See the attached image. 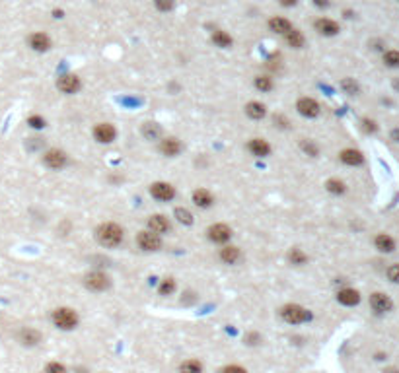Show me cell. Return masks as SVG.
<instances>
[{
    "label": "cell",
    "mask_w": 399,
    "mask_h": 373,
    "mask_svg": "<svg viewBox=\"0 0 399 373\" xmlns=\"http://www.w3.org/2000/svg\"><path fill=\"white\" fill-rule=\"evenodd\" d=\"M193 202H195V206L207 210L214 204V195L209 189H195L193 191Z\"/></svg>",
    "instance_id": "d6986e66"
},
{
    "label": "cell",
    "mask_w": 399,
    "mask_h": 373,
    "mask_svg": "<svg viewBox=\"0 0 399 373\" xmlns=\"http://www.w3.org/2000/svg\"><path fill=\"white\" fill-rule=\"evenodd\" d=\"M269 27H271V32L278 33V35H287L289 32L294 29L292 23H290L287 18H280V16H273V18L269 20Z\"/></svg>",
    "instance_id": "603a6c76"
},
{
    "label": "cell",
    "mask_w": 399,
    "mask_h": 373,
    "mask_svg": "<svg viewBox=\"0 0 399 373\" xmlns=\"http://www.w3.org/2000/svg\"><path fill=\"white\" fill-rule=\"evenodd\" d=\"M45 373H68L67 365L61 362H49L45 367Z\"/></svg>",
    "instance_id": "74e56055"
},
{
    "label": "cell",
    "mask_w": 399,
    "mask_h": 373,
    "mask_svg": "<svg viewBox=\"0 0 399 373\" xmlns=\"http://www.w3.org/2000/svg\"><path fill=\"white\" fill-rule=\"evenodd\" d=\"M341 89H343L345 94H349V96H356L360 91V86L356 84L353 78H343L341 80Z\"/></svg>",
    "instance_id": "d590c367"
},
{
    "label": "cell",
    "mask_w": 399,
    "mask_h": 373,
    "mask_svg": "<svg viewBox=\"0 0 399 373\" xmlns=\"http://www.w3.org/2000/svg\"><path fill=\"white\" fill-rule=\"evenodd\" d=\"M207 237L211 239L212 243H224L230 241V237H232V230H230V226H226V224H212L211 228L207 230Z\"/></svg>",
    "instance_id": "9c48e42d"
},
{
    "label": "cell",
    "mask_w": 399,
    "mask_h": 373,
    "mask_svg": "<svg viewBox=\"0 0 399 373\" xmlns=\"http://www.w3.org/2000/svg\"><path fill=\"white\" fill-rule=\"evenodd\" d=\"M247 152L255 158H267L271 154V144L267 142L265 138H251L247 142Z\"/></svg>",
    "instance_id": "e0dca14e"
},
{
    "label": "cell",
    "mask_w": 399,
    "mask_h": 373,
    "mask_svg": "<svg viewBox=\"0 0 399 373\" xmlns=\"http://www.w3.org/2000/svg\"><path fill=\"white\" fill-rule=\"evenodd\" d=\"M244 340L247 346H257V344L261 342V334H259V332H247Z\"/></svg>",
    "instance_id": "ab89813d"
},
{
    "label": "cell",
    "mask_w": 399,
    "mask_h": 373,
    "mask_svg": "<svg viewBox=\"0 0 399 373\" xmlns=\"http://www.w3.org/2000/svg\"><path fill=\"white\" fill-rule=\"evenodd\" d=\"M56 88L61 89L63 94H67V96H72V94H76L78 89L82 88V82H80V78L76 74H63L56 80Z\"/></svg>",
    "instance_id": "8fae6325"
},
{
    "label": "cell",
    "mask_w": 399,
    "mask_h": 373,
    "mask_svg": "<svg viewBox=\"0 0 399 373\" xmlns=\"http://www.w3.org/2000/svg\"><path fill=\"white\" fill-rule=\"evenodd\" d=\"M150 195L152 198H156L158 202H169L176 198V186L164 183V181H156L150 185Z\"/></svg>",
    "instance_id": "ba28073f"
},
{
    "label": "cell",
    "mask_w": 399,
    "mask_h": 373,
    "mask_svg": "<svg viewBox=\"0 0 399 373\" xmlns=\"http://www.w3.org/2000/svg\"><path fill=\"white\" fill-rule=\"evenodd\" d=\"M84 286L88 288L90 292H105L111 286V278L105 272H101V270H94V272L86 274Z\"/></svg>",
    "instance_id": "5b68a950"
},
{
    "label": "cell",
    "mask_w": 399,
    "mask_h": 373,
    "mask_svg": "<svg viewBox=\"0 0 399 373\" xmlns=\"http://www.w3.org/2000/svg\"><path fill=\"white\" fill-rule=\"evenodd\" d=\"M337 301H339L341 305L353 307V305H358L360 294H358V290H355V288H343V290L337 292Z\"/></svg>",
    "instance_id": "ac0fdd59"
},
{
    "label": "cell",
    "mask_w": 399,
    "mask_h": 373,
    "mask_svg": "<svg viewBox=\"0 0 399 373\" xmlns=\"http://www.w3.org/2000/svg\"><path fill=\"white\" fill-rule=\"evenodd\" d=\"M339 160L343 162L345 165H362L364 164V156L360 150H355V148H347L339 154Z\"/></svg>",
    "instance_id": "44dd1931"
},
{
    "label": "cell",
    "mask_w": 399,
    "mask_h": 373,
    "mask_svg": "<svg viewBox=\"0 0 399 373\" xmlns=\"http://www.w3.org/2000/svg\"><path fill=\"white\" fill-rule=\"evenodd\" d=\"M362 129H364L366 132H376L378 125L374 121H370V119H364V121H362Z\"/></svg>",
    "instance_id": "f6af8a7d"
},
{
    "label": "cell",
    "mask_w": 399,
    "mask_h": 373,
    "mask_svg": "<svg viewBox=\"0 0 399 373\" xmlns=\"http://www.w3.org/2000/svg\"><path fill=\"white\" fill-rule=\"evenodd\" d=\"M388 278L393 284H399V264H391L388 268Z\"/></svg>",
    "instance_id": "b9f144b4"
},
{
    "label": "cell",
    "mask_w": 399,
    "mask_h": 373,
    "mask_svg": "<svg viewBox=\"0 0 399 373\" xmlns=\"http://www.w3.org/2000/svg\"><path fill=\"white\" fill-rule=\"evenodd\" d=\"M27 125H30L32 129H35V131H39V129H43L47 122H45V119L41 115H30V117H27Z\"/></svg>",
    "instance_id": "f35d334b"
},
{
    "label": "cell",
    "mask_w": 399,
    "mask_h": 373,
    "mask_svg": "<svg viewBox=\"0 0 399 373\" xmlns=\"http://www.w3.org/2000/svg\"><path fill=\"white\" fill-rule=\"evenodd\" d=\"M284 39H287V43L292 47V49H302L304 43H306V37H304V33L298 32V29H292L284 35Z\"/></svg>",
    "instance_id": "83f0119b"
},
{
    "label": "cell",
    "mask_w": 399,
    "mask_h": 373,
    "mask_svg": "<svg viewBox=\"0 0 399 373\" xmlns=\"http://www.w3.org/2000/svg\"><path fill=\"white\" fill-rule=\"evenodd\" d=\"M273 121H275V127H278V129H289V125H290L289 119H287L284 115H275Z\"/></svg>",
    "instance_id": "7bdbcfd3"
},
{
    "label": "cell",
    "mask_w": 399,
    "mask_h": 373,
    "mask_svg": "<svg viewBox=\"0 0 399 373\" xmlns=\"http://www.w3.org/2000/svg\"><path fill=\"white\" fill-rule=\"evenodd\" d=\"M220 373H247L242 367V365H236V363H232V365H226V367H222Z\"/></svg>",
    "instance_id": "ee69618b"
},
{
    "label": "cell",
    "mask_w": 399,
    "mask_h": 373,
    "mask_svg": "<svg viewBox=\"0 0 399 373\" xmlns=\"http://www.w3.org/2000/svg\"><path fill=\"white\" fill-rule=\"evenodd\" d=\"M374 245H376L378 251H382V253L395 251V241H393V237H389L388 233H380V235H376Z\"/></svg>",
    "instance_id": "d4e9b609"
},
{
    "label": "cell",
    "mask_w": 399,
    "mask_h": 373,
    "mask_svg": "<svg viewBox=\"0 0 399 373\" xmlns=\"http://www.w3.org/2000/svg\"><path fill=\"white\" fill-rule=\"evenodd\" d=\"M300 148H302L304 154H308L310 158H318V154H320L318 144L314 142V140H308V138H302V140H300Z\"/></svg>",
    "instance_id": "836d02e7"
},
{
    "label": "cell",
    "mask_w": 399,
    "mask_h": 373,
    "mask_svg": "<svg viewBox=\"0 0 399 373\" xmlns=\"http://www.w3.org/2000/svg\"><path fill=\"white\" fill-rule=\"evenodd\" d=\"M183 150V144L179 142L176 136H166L160 140V152L162 156H167V158H176V156L181 154Z\"/></svg>",
    "instance_id": "4fadbf2b"
},
{
    "label": "cell",
    "mask_w": 399,
    "mask_h": 373,
    "mask_svg": "<svg viewBox=\"0 0 399 373\" xmlns=\"http://www.w3.org/2000/svg\"><path fill=\"white\" fill-rule=\"evenodd\" d=\"M212 43L216 45V47H220V49H228V47H232V37L228 35L226 32H222V29H216V32L212 33Z\"/></svg>",
    "instance_id": "f546056e"
},
{
    "label": "cell",
    "mask_w": 399,
    "mask_h": 373,
    "mask_svg": "<svg viewBox=\"0 0 399 373\" xmlns=\"http://www.w3.org/2000/svg\"><path fill=\"white\" fill-rule=\"evenodd\" d=\"M314 4L320 6V8H327L329 6V0H314Z\"/></svg>",
    "instance_id": "bcb514c9"
},
{
    "label": "cell",
    "mask_w": 399,
    "mask_h": 373,
    "mask_svg": "<svg viewBox=\"0 0 399 373\" xmlns=\"http://www.w3.org/2000/svg\"><path fill=\"white\" fill-rule=\"evenodd\" d=\"M179 373H203V363L199 360H195V358L185 360L179 365Z\"/></svg>",
    "instance_id": "4dcf8cb0"
},
{
    "label": "cell",
    "mask_w": 399,
    "mask_h": 373,
    "mask_svg": "<svg viewBox=\"0 0 399 373\" xmlns=\"http://www.w3.org/2000/svg\"><path fill=\"white\" fill-rule=\"evenodd\" d=\"M287 257H289V263L294 264V266H304L308 263V255L302 251L300 247H292Z\"/></svg>",
    "instance_id": "4316f807"
},
{
    "label": "cell",
    "mask_w": 399,
    "mask_h": 373,
    "mask_svg": "<svg viewBox=\"0 0 399 373\" xmlns=\"http://www.w3.org/2000/svg\"><path fill=\"white\" fill-rule=\"evenodd\" d=\"M253 84H255V88L259 89L261 94H267V91H271V89L275 88V82H273V78L267 76V74H259V76H255Z\"/></svg>",
    "instance_id": "f1b7e54d"
},
{
    "label": "cell",
    "mask_w": 399,
    "mask_h": 373,
    "mask_svg": "<svg viewBox=\"0 0 399 373\" xmlns=\"http://www.w3.org/2000/svg\"><path fill=\"white\" fill-rule=\"evenodd\" d=\"M316 32L320 33V35H325V37H331V35H337L339 33V23L335 22V20H329V18H320V20H316Z\"/></svg>",
    "instance_id": "ffe728a7"
},
{
    "label": "cell",
    "mask_w": 399,
    "mask_h": 373,
    "mask_svg": "<svg viewBox=\"0 0 399 373\" xmlns=\"http://www.w3.org/2000/svg\"><path fill=\"white\" fill-rule=\"evenodd\" d=\"M370 307L374 309L376 313H388L393 309V301L389 299V296L382 294V292H374L370 296Z\"/></svg>",
    "instance_id": "5bb4252c"
},
{
    "label": "cell",
    "mask_w": 399,
    "mask_h": 373,
    "mask_svg": "<svg viewBox=\"0 0 399 373\" xmlns=\"http://www.w3.org/2000/svg\"><path fill=\"white\" fill-rule=\"evenodd\" d=\"M96 239L100 243L101 247H107V249H115L119 247L125 239V231L119 224L115 222H103L100 228L96 230Z\"/></svg>",
    "instance_id": "6da1fadb"
},
{
    "label": "cell",
    "mask_w": 399,
    "mask_h": 373,
    "mask_svg": "<svg viewBox=\"0 0 399 373\" xmlns=\"http://www.w3.org/2000/svg\"><path fill=\"white\" fill-rule=\"evenodd\" d=\"M146 224H148L146 230L154 231L158 235H164V233H167V231L172 230V224H169L167 216H164V214H152Z\"/></svg>",
    "instance_id": "7c38bea8"
},
{
    "label": "cell",
    "mask_w": 399,
    "mask_h": 373,
    "mask_svg": "<svg viewBox=\"0 0 399 373\" xmlns=\"http://www.w3.org/2000/svg\"><path fill=\"white\" fill-rule=\"evenodd\" d=\"M384 63L389 68H399V51H388L384 55Z\"/></svg>",
    "instance_id": "8d00e7d4"
},
{
    "label": "cell",
    "mask_w": 399,
    "mask_h": 373,
    "mask_svg": "<svg viewBox=\"0 0 399 373\" xmlns=\"http://www.w3.org/2000/svg\"><path fill=\"white\" fill-rule=\"evenodd\" d=\"M240 257H242V251L236 245H224L220 249V261L224 264H236L240 261Z\"/></svg>",
    "instance_id": "7402d4cb"
},
{
    "label": "cell",
    "mask_w": 399,
    "mask_h": 373,
    "mask_svg": "<svg viewBox=\"0 0 399 373\" xmlns=\"http://www.w3.org/2000/svg\"><path fill=\"white\" fill-rule=\"evenodd\" d=\"M51 321H53V325H55L56 329L72 330V329H76V325H78V313L70 307H59L53 311Z\"/></svg>",
    "instance_id": "3957f363"
},
{
    "label": "cell",
    "mask_w": 399,
    "mask_h": 373,
    "mask_svg": "<svg viewBox=\"0 0 399 373\" xmlns=\"http://www.w3.org/2000/svg\"><path fill=\"white\" fill-rule=\"evenodd\" d=\"M325 189H327L331 195H345L347 185H345V181H341V179H327Z\"/></svg>",
    "instance_id": "1f68e13d"
},
{
    "label": "cell",
    "mask_w": 399,
    "mask_h": 373,
    "mask_svg": "<svg viewBox=\"0 0 399 373\" xmlns=\"http://www.w3.org/2000/svg\"><path fill=\"white\" fill-rule=\"evenodd\" d=\"M18 342L22 346H37L41 342V332L34 327H23L18 332Z\"/></svg>",
    "instance_id": "2e32d148"
},
{
    "label": "cell",
    "mask_w": 399,
    "mask_h": 373,
    "mask_svg": "<svg viewBox=\"0 0 399 373\" xmlns=\"http://www.w3.org/2000/svg\"><path fill=\"white\" fill-rule=\"evenodd\" d=\"M27 43H30V47H32L34 51H37V53H45V51L51 49V37L43 32H35L30 35Z\"/></svg>",
    "instance_id": "9a60e30c"
},
{
    "label": "cell",
    "mask_w": 399,
    "mask_h": 373,
    "mask_svg": "<svg viewBox=\"0 0 399 373\" xmlns=\"http://www.w3.org/2000/svg\"><path fill=\"white\" fill-rule=\"evenodd\" d=\"M142 136H145L146 140H160V136H162V127L158 125V122H145L142 125Z\"/></svg>",
    "instance_id": "484cf974"
},
{
    "label": "cell",
    "mask_w": 399,
    "mask_h": 373,
    "mask_svg": "<svg viewBox=\"0 0 399 373\" xmlns=\"http://www.w3.org/2000/svg\"><path fill=\"white\" fill-rule=\"evenodd\" d=\"M245 115H247L249 119H253V121H261V119H265L267 107L261 103V101H249V103L245 105Z\"/></svg>",
    "instance_id": "cb8c5ba5"
},
{
    "label": "cell",
    "mask_w": 399,
    "mask_h": 373,
    "mask_svg": "<svg viewBox=\"0 0 399 373\" xmlns=\"http://www.w3.org/2000/svg\"><path fill=\"white\" fill-rule=\"evenodd\" d=\"M280 4H282V6H287V8H290V6H296V4H298V0H280Z\"/></svg>",
    "instance_id": "7dc6e473"
},
{
    "label": "cell",
    "mask_w": 399,
    "mask_h": 373,
    "mask_svg": "<svg viewBox=\"0 0 399 373\" xmlns=\"http://www.w3.org/2000/svg\"><path fill=\"white\" fill-rule=\"evenodd\" d=\"M296 111L306 119H316L322 109H320V103L314 98H300L296 101Z\"/></svg>",
    "instance_id": "30bf717a"
},
{
    "label": "cell",
    "mask_w": 399,
    "mask_h": 373,
    "mask_svg": "<svg viewBox=\"0 0 399 373\" xmlns=\"http://www.w3.org/2000/svg\"><path fill=\"white\" fill-rule=\"evenodd\" d=\"M154 4L160 12H167L174 8V0H154Z\"/></svg>",
    "instance_id": "60d3db41"
},
{
    "label": "cell",
    "mask_w": 399,
    "mask_h": 373,
    "mask_svg": "<svg viewBox=\"0 0 399 373\" xmlns=\"http://www.w3.org/2000/svg\"><path fill=\"white\" fill-rule=\"evenodd\" d=\"M92 134H94L96 142L111 144V142H115V138H117V129H115V125H111V122H98V125L94 127Z\"/></svg>",
    "instance_id": "52a82bcc"
},
{
    "label": "cell",
    "mask_w": 399,
    "mask_h": 373,
    "mask_svg": "<svg viewBox=\"0 0 399 373\" xmlns=\"http://www.w3.org/2000/svg\"><path fill=\"white\" fill-rule=\"evenodd\" d=\"M43 164L45 167H49L53 171H59V169H63L68 164V156L67 152H63L59 148H51V150H47L43 154Z\"/></svg>",
    "instance_id": "8992f818"
},
{
    "label": "cell",
    "mask_w": 399,
    "mask_h": 373,
    "mask_svg": "<svg viewBox=\"0 0 399 373\" xmlns=\"http://www.w3.org/2000/svg\"><path fill=\"white\" fill-rule=\"evenodd\" d=\"M176 292V278H172V276H167L162 280V284L158 288V294L160 296H172Z\"/></svg>",
    "instance_id": "d6a6232c"
},
{
    "label": "cell",
    "mask_w": 399,
    "mask_h": 373,
    "mask_svg": "<svg viewBox=\"0 0 399 373\" xmlns=\"http://www.w3.org/2000/svg\"><path fill=\"white\" fill-rule=\"evenodd\" d=\"M174 216H176V220H178L179 224H183V226H191L195 220H193V214L189 212L187 208H176V212H174Z\"/></svg>",
    "instance_id": "e575fe53"
},
{
    "label": "cell",
    "mask_w": 399,
    "mask_h": 373,
    "mask_svg": "<svg viewBox=\"0 0 399 373\" xmlns=\"http://www.w3.org/2000/svg\"><path fill=\"white\" fill-rule=\"evenodd\" d=\"M136 243H138V247L142 251L156 253L162 249V235H158V233L150 230H142L138 231V235H136Z\"/></svg>",
    "instance_id": "277c9868"
},
{
    "label": "cell",
    "mask_w": 399,
    "mask_h": 373,
    "mask_svg": "<svg viewBox=\"0 0 399 373\" xmlns=\"http://www.w3.org/2000/svg\"><path fill=\"white\" fill-rule=\"evenodd\" d=\"M280 319L287 323V325H302V323H308L311 319L310 309L302 307L298 303H287L282 305L280 311H278Z\"/></svg>",
    "instance_id": "7a4b0ae2"
}]
</instances>
